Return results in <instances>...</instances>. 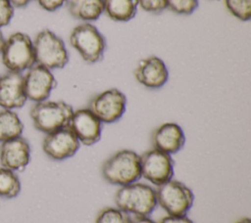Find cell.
I'll use <instances>...</instances> for the list:
<instances>
[{
    "label": "cell",
    "instance_id": "obj_21",
    "mask_svg": "<svg viewBox=\"0 0 251 223\" xmlns=\"http://www.w3.org/2000/svg\"><path fill=\"white\" fill-rule=\"evenodd\" d=\"M128 213L119 207H105L98 213L95 223H130Z\"/></svg>",
    "mask_w": 251,
    "mask_h": 223
},
{
    "label": "cell",
    "instance_id": "obj_28",
    "mask_svg": "<svg viewBox=\"0 0 251 223\" xmlns=\"http://www.w3.org/2000/svg\"><path fill=\"white\" fill-rule=\"evenodd\" d=\"M14 8H24L27 6L32 0H8Z\"/></svg>",
    "mask_w": 251,
    "mask_h": 223
},
{
    "label": "cell",
    "instance_id": "obj_6",
    "mask_svg": "<svg viewBox=\"0 0 251 223\" xmlns=\"http://www.w3.org/2000/svg\"><path fill=\"white\" fill-rule=\"evenodd\" d=\"M70 44L87 64L100 62L106 50V39L91 22L76 25L70 34Z\"/></svg>",
    "mask_w": 251,
    "mask_h": 223
},
{
    "label": "cell",
    "instance_id": "obj_4",
    "mask_svg": "<svg viewBox=\"0 0 251 223\" xmlns=\"http://www.w3.org/2000/svg\"><path fill=\"white\" fill-rule=\"evenodd\" d=\"M1 60L8 71L23 72L35 64L33 42L26 33L17 31L5 38Z\"/></svg>",
    "mask_w": 251,
    "mask_h": 223
},
{
    "label": "cell",
    "instance_id": "obj_10",
    "mask_svg": "<svg viewBox=\"0 0 251 223\" xmlns=\"http://www.w3.org/2000/svg\"><path fill=\"white\" fill-rule=\"evenodd\" d=\"M24 84L27 100L37 103L48 100L57 81L50 69L34 64L24 75Z\"/></svg>",
    "mask_w": 251,
    "mask_h": 223
},
{
    "label": "cell",
    "instance_id": "obj_8",
    "mask_svg": "<svg viewBox=\"0 0 251 223\" xmlns=\"http://www.w3.org/2000/svg\"><path fill=\"white\" fill-rule=\"evenodd\" d=\"M88 109L102 123H114L126 112V97L117 88L107 89L90 100Z\"/></svg>",
    "mask_w": 251,
    "mask_h": 223
},
{
    "label": "cell",
    "instance_id": "obj_23",
    "mask_svg": "<svg viewBox=\"0 0 251 223\" xmlns=\"http://www.w3.org/2000/svg\"><path fill=\"white\" fill-rule=\"evenodd\" d=\"M198 7V0H167V8L178 15H190Z\"/></svg>",
    "mask_w": 251,
    "mask_h": 223
},
{
    "label": "cell",
    "instance_id": "obj_17",
    "mask_svg": "<svg viewBox=\"0 0 251 223\" xmlns=\"http://www.w3.org/2000/svg\"><path fill=\"white\" fill-rule=\"evenodd\" d=\"M67 7L75 19L83 22L98 20L104 12L103 0H67Z\"/></svg>",
    "mask_w": 251,
    "mask_h": 223
},
{
    "label": "cell",
    "instance_id": "obj_3",
    "mask_svg": "<svg viewBox=\"0 0 251 223\" xmlns=\"http://www.w3.org/2000/svg\"><path fill=\"white\" fill-rule=\"evenodd\" d=\"M74 109L64 101H49L34 103L29 115L36 130L45 134L69 126Z\"/></svg>",
    "mask_w": 251,
    "mask_h": 223
},
{
    "label": "cell",
    "instance_id": "obj_27",
    "mask_svg": "<svg viewBox=\"0 0 251 223\" xmlns=\"http://www.w3.org/2000/svg\"><path fill=\"white\" fill-rule=\"evenodd\" d=\"M158 223H193V221L186 215H167Z\"/></svg>",
    "mask_w": 251,
    "mask_h": 223
},
{
    "label": "cell",
    "instance_id": "obj_12",
    "mask_svg": "<svg viewBox=\"0 0 251 223\" xmlns=\"http://www.w3.org/2000/svg\"><path fill=\"white\" fill-rule=\"evenodd\" d=\"M80 144L92 146L96 144L102 134V122L88 108L74 111L68 126Z\"/></svg>",
    "mask_w": 251,
    "mask_h": 223
},
{
    "label": "cell",
    "instance_id": "obj_11",
    "mask_svg": "<svg viewBox=\"0 0 251 223\" xmlns=\"http://www.w3.org/2000/svg\"><path fill=\"white\" fill-rule=\"evenodd\" d=\"M80 143L69 127L45 135L42 142L44 154L53 160H64L75 155Z\"/></svg>",
    "mask_w": 251,
    "mask_h": 223
},
{
    "label": "cell",
    "instance_id": "obj_26",
    "mask_svg": "<svg viewBox=\"0 0 251 223\" xmlns=\"http://www.w3.org/2000/svg\"><path fill=\"white\" fill-rule=\"evenodd\" d=\"M66 2L67 0H37L39 6L47 12H54L60 9Z\"/></svg>",
    "mask_w": 251,
    "mask_h": 223
},
{
    "label": "cell",
    "instance_id": "obj_25",
    "mask_svg": "<svg viewBox=\"0 0 251 223\" xmlns=\"http://www.w3.org/2000/svg\"><path fill=\"white\" fill-rule=\"evenodd\" d=\"M14 16V7L8 0H0V29L8 25Z\"/></svg>",
    "mask_w": 251,
    "mask_h": 223
},
{
    "label": "cell",
    "instance_id": "obj_15",
    "mask_svg": "<svg viewBox=\"0 0 251 223\" xmlns=\"http://www.w3.org/2000/svg\"><path fill=\"white\" fill-rule=\"evenodd\" d=\"M135 79L146 88L159 89L169 79V70L165 62L157 56L142 59L134 69Z\"/></svg>",
    "mask_w": 251,
    "mask_h": 223
},
{
    "label": "cell",
    "instance_id": "obj_5",
    "mask_svg": "<svg viewBox=\"0 0 251 223\" xmlns=\"http://www.w3.org/2000/svg\"><path fill=\"white\" fill-rule=\"evenodd\" d=\"M33 42L35 64L50 70L63 68L69 62V54L64 41L50 29L39 31Z\"/></svg>",
    "mask_w": 251,
    "mask_h": 223
},
{
    "label": "cell",
    "instance_id": "obj_24",
    "mask_svg": "<svg viewBox=\"0 0 251 223\" xmlns=\"http://www.w3.org/2000/svg\"><path fill=\"white\" fill-rule=\"evenodd\" d=\"M138 6L152 14H160L167 9V0H137Z\"/></svg>",
    "mask_w": 251,
    "mask_h": 223
},
{
    "label": "cell",
    "instance_id": "obj_20",
    "mask_svg": "<svg viewBox=\"0 0 251 223\" xmlns=\"http://www.w3.org/2000/svg\"><path fill=\"white\" fill-rule=\"evenodd\" d=\"M21 192V181L16 172L0 167V197L6 199L16 198Z\"/></svg>",
    "mask_w": 251,
    "mask_h": 223
},
{
    "label": "cell",
    "instance_id": "obj_29",
    "mask_svg": "<svg viewBox=\"0 0 251 223\" xmlns=\"http://www.w3.org/2000/svg\"><path fill=\"white\" fill-rule=\"evenodd\" d=\"M130 223H157L154 220L150 219L148 216H134L130 220Z\"/></svg>",
    "mask_w": 251,
    "mask_h": 223
},
{
    "label": "cell",
    "instance_id": "obj_7",
    "mask_svg": "<svg viewBox=\"0 0 251 223\" xmlns=\"http://www.w3.org/2000/svg\"><path fill=\"white\" fill-rule=\"evenodd\" d=\"M157 203L168 215H186L193 205L194 194L184 183L171 179L155 190Z\"/></svg>",
    "mask_w": 251,
    "mask_h": 223
},
{
    "label": "cell",
    "instance_id": "obj_31",
    "mask_svg": "<svg viewBox=\"0 0 251 223\" xmlns=\"http://www.w3.org/2000/svg\"><path fill=\"white\" fill-rule=\"evenodd\" d=\"M234 223H251V220L247 217H244V218H241V219H239L238 221H236Z\"/></svg>",
    "mask_w": 251,
    "mask_h": 223
},
{
    "label": "cell",
    "instance_id": "obj_19",
    "mask_svg": "<svg viewBox=\"0 0 251 223\" xmlns=\"http://www.w3.org/2000/svg\"><path fill=\"white\" fill-rule=\"evenodd\" d=\"M24 123L13 110L0 111V143L22 136Z\"/></svg>",
    "mask_w": 251,
    "mask_h": 223
},
{
    "label": "cell",
    "instance_id": "obj_22",
    "mask_svg": "<svg viewBox=\"0 0 251 223\" xmlns=\"http://www.w3.org/2000/svg\"><path fill=\"white\" fill-rule=\"evenodd\" d=\"M228 12L242 22L251 19V0H224Z\"/></svg>",
    "mask_w": 251,
    "mask_h": 223
},
{
    "label": "cell",
    "instance_id": "obj_13",
    "mask_svg": "<svg viewBox=\"0 0 251 223\" xmlns=\"http://www.w3.org/2000/svg\"><path fill=\"white\" fill-rule=\"evenodd\" d=\"M30 160V146L23 136L2 142L0 145L1 167L13 170H24Z\"/></svg>",
    "mask_w": 251,
    "mask_h": 223
},
{
    "label": "cell",
    "instance_id": "obj_9",
    "mask_svg": "<svg viewBox=\"0 0 251 223\" xmlns=\"http://www.w3.org/2000/svg\"><path fill=\"white\" fill-rule=\"evenodd\" d=\"M140 167L141 177L156 186L173 179L175 172L172 156L154 148L140 156Z\"/></svg>",
    "mask_w": 251,
    "mask_h": 223
},
{
    "label": "cell",
    "instance_id": "obj_2",
    "mask_svg": "<svg viewBox=\"0 0 251 223\" xmlns=\"http://www.w3.org/2000/svg\"><path fill=\"white\" fill-rule=\"evenodd\" d=\"M117 207L134 216H148L157 205L155 190L143 183L121 186L115 194Z\"/></svg>",
    "mask_w": 251,
    "mask_h": 223
},
{
    "label": "cell",
    "instance_id": "obj_30",
    "mask_svg": "<svg viewBox=\"0 0 251 223\" xmlns=\"http://www.w3.org/2000/svg\"><path fill=\"white\" fill-rule=\"evenodd\" d=\"M4 42H5V37H4V35H3V33L1 31V29H0V53H1V50L3 48Z\"/></svg>",
    "mask_w": 251,
    "mask_h": 223
},
{
    "label": "cell",
    "instance_id": "obj_16",
    "mask_svg": "<svg viewBox=\"0 0 251 223\" xmlns=\"http://www.w3.org/2000/svg\"><path fill=\"white\" fill-rule=\"evenodd\" d=\"M151 140L154 149L172 156L183 148L185 135L182 128L177 123L165 122L153 131Z\"/></svg>",
    "mask_w": 251,
    "mask_h": 223
},
{
    "label": "cell",
    "instance_id": "obj_14",
    "mask_svg": "<svg viewBox=\"0 0 251 223\" xmlns=\"http://www.w3.org/2000/svg\"><path fill=\"white\" fill-rule=\"evenodd\" d=\"M26 101L23 73L7 71L0 75V107L2 109L14 111L24 107Z\"/></svg>",
    "mask_w": 251,
    "mask_h": 223
},
{
    "label": "cell",
    "instance_id": "obj_18",
    "mask_svg": "<svg viewBox=\"0 0 251 223\" xmlns=\"http://www.w3.org/2000/svg\"><path fill=\"white\" fill-rule=\"evenodd\" d=\"M104 12L115 22H126L133 19L137 12V0H103Z\"/></svg>",
    "mask_w": 251,
    "mask_h": 223
},
{
    "label": "cell",
    "instance_id": "obj_1",
    "mask_svg": "<svg viewBox=\"0 0 251 223\" xmlns=\"http://www.w3.org/2000/svg\"><path fill=\"white\" fill-rule=\"evenodd\" d=\"M101 172L112 185L125 186L137 182L141 177L140 156L131 150H120L105 160Z\"/></svg>",
    "mask_w": 251,
    "mask_h": 223
}]
</instances>
